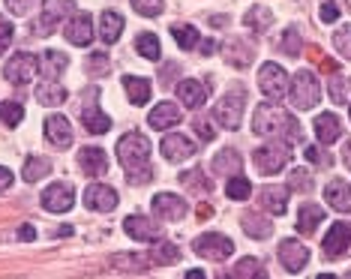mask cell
<instances>
[{
    "label": "cell",
    "mask_w": 351,
    "mask_h": 279,
    "mask_svg": "<svg viewBox=\"0 0 351 279\" xmlns=\"http://www.w3.org/2000/svg\"><path fill=\"white\" fill-rule=\"evenodd\" d=\"M117 159H121L126 183L132 186H145L147 180H154V165H150V141L141 132H126L117 141Z\"/></svg>",
    "instance_id": "6da1fadb"
},
{
    "label": "cell",
    "mask_w": 351,
    "mask_h": 279,
    "mask_svg": "<svg viewBox=\"0 0 351 279\" xmlns=\"http://www.w3.org/2000/svg\"><path fill=\"white\" fill-rule=\"evenodd\" d=\"M252 130L255 135H265V138H276L285 135L289 141H300V126L291 121V114L285 108H279L276 102H261L252 114Z\"/></svg>",
    "instance_id": "7a4b0ae2"
},
{
    "label": "cell",
    "mask_w": 351,
    "mask_h": 279,
    "mask_svg": "<svg viewBox=\"0 0 351 279\" xmlns=\"http://www.w3.org/2000/svg\"><path fill=\"white\" fill-rule=\"evenodd\" d=\"M243 108H246V90L243 87H231V90L217 102L213 108V121H217L222 130L234 132L237 126L243 123Z\"/></svg>",
    "instance_id": "3957f363"
},
{
    "label": "cell",
    "mask_w": 351,
    "mask_h": 279,
    "mask_svg": "<svg viewBox=\"0 0 351 279\" xmlns=\"http://www.w3.org/2000/svg\"><path fill=\"white\" fill-rule=\"evenodd\" d=\"M289 99L291 106L298 111H309L318 106V99H322V84H318V78L309 73V69H303V73L291 75V90H289Z\"/></svg>",
    "instance_id": "277c9868"
},
{
    "label": "cell",
    "mask_w": 351,
    "mask_h": 279,
    "mask_svg": "<svg viewBox=\"0 0 351 279\" xmlns=\"http://www.w3.org/2000/svg\"><path fill=\"white\" fill-rule=\"evenodd\" d=\"M289 156H291L289 141H267V145L255 147L252 162H255V169L265 174V178H270V174H276V171H282V169H285Z\"/></svg>",
    "instance_id": "5b68a950"
},
{
    "label": "cell",
    "mask_w": 351,
    "mask_h": 279,
    "mask_svg": "<svg viewBox=\"0 0 351 279\" xmlns=\"http://www.w3.org/2000/svg\"><path fill=\"white\" fill-rule=\"evenodd\" d=\"M73 12H75L73 0H43V15H39L34 34L36 36H51L54 27L63 25L66 19H73Z\"/></svg>",
    "instance_id": "8992f818"
},
{
    "label": "cell",
    "mask_w": 351,
    "mask_h": 279,
    "mask_svg": "<svg viewBox=\"0 0 351 279\" xmlns=\"http://www.w3.org/2000/svg\"><path fill=\"white\" fill-rule=\"evenodd\" d=\"M97 97H99V90L97 87H90V90H87V102L84 106H78V117H82L84 130L90 135H102V132L111 130V121H108V114H102L99 111Z\"/></svg>",
    "instance_id": "52a82bcc"
},
{
    "label": "cell",
    "mask_w": 351,
    "mask_h": 279,
    "mask_svg": "<svg viewBox=\"0 0 351 279\" xmlns=\"http://www.w3.org/2000/svg\"><path fill=\"white\" fill-rule=\"evenodd\" d=\"M36 73H39V58H34V54H27V51L12 54L3 66L6 82H12V84H30Z\"/></svg>",
    "instance_id": "ba28073f"
},
{
    "label": "cell",
    "mask_w": 351,
    "mask_h": 279,
    "mask_svg": "<svg viewBox=\"0 0 351 279\" xmlns=\"http://www.w3.org/2000/svg\"><path fill=\"white\" fill-rule=\"evenodd\" d=\"M258 87L267 99L276 102V99L285 97V90H289V75H285V69L279 66V63H265V66L258 69Z\"/></svg>",
    "instance_id": "9c48e42d"
},
{
    "label": "cell",
    "mask_w": 351,
    "mask_h": 279,
    "mask_svg": "<svg viewBox=\"0 0 351 279\" xmlns=\"http://www.w3.org/2000/svg\"><path fill=\"white\" fill-rule=\"evenodd\" d=\"M195 255H202V258H210V261H226L231 252H234V241L226 234H217V231H210V234H202L198 241L193 243Z\"/></svg>",
    "instance_id": "30bf717a"
},
{
    "label": "cell",
    "mask_w": 351,
    "mask_h": 279,
    "mask_svg": "<svg viewBox=\"0 0 351 279\" xmlns=\"http://www.w3.org/2000/svg\"><path fill=\"white\" fill-rule=\"evenodd\" d=\"M43 207L51 213H69L75 207V189L69 183H51L49 189L43 193Z\"/></svg>",
    "instance_id": "8fae6325"
},
{
    "label": "cell",
    "mask_w": 351,
    "mask_h": 279,
    "mask_svg": "<svg viewBox=\"0 0 351 279\" xmlns=\"http://www.w3.org/2000/svg\"><path fill=\"white\" fill-rule=\"evenodd\" d=\"M279 261H282V267L289 270V274H300L303 267H306L309 261V250L303 243H298L294 237H285V241H279Z\"/></svg>",
    "instance_id": "7c38bea8"
},
{
    "label": "cell",
    "mask_w": 351,
    "mask_h": 279,
    "mask_svg": "<svg viewBox=\"0 0 351 279\" xmlns=\"http://www.w3.org/2000/svg\"><path fill=\"white\" fill-rule=\"evenodd\" d=\"M324 255L327 258H342L351 250V226L348 222H333L330 231L324 234Z\"/></svg>",
    "instance_id": "4fadbf2b"
},
{
    "label": "cell",
    "mask_w": 351,
    "mask_h": 279,
    "mask_svg": "<svg viewBox=\"0 0 351 279\" xmlns=\"http://www.w3.org/2000/svg\"><path fill=\"white\" fill-rule=\"evenodd\" d=\"M159 150H162V156L169 159V162H186L189 156H195V145L186 138V135L180 132H169L162 138V145H159Z\"/></svg>",
    "instance_id": "5bb4252c"
},
{
    "label": "cell",
    "mask_w": 351,
    "mask_h": 279,
    "mask_svg": "<svg viewBox=\"0 0 351 279\" xmlns=\"http://www.w3.org/2000/svg\"><path fill=\"white\" fill-rule=\"evenodd\" d=\"M186 210H189V204L183 202L180 195H174V193H159L154 195V213L159 219H169V222H178L186 217Z\"/></svg>",
    "instance_id": "9a60e30c"
},
{
    "label": "cell",
    "mask_w": 351,
    "mask_h": 279,
    "mask_svg": "<svg viewBox=\"0 0 351 279\" xmlns=\"http://www.w3.org/2000/svg\"><path fill=\"white\" fill-rule=\"evenodd\" d=\"M84 204L97 213H111L117 207V193L106 183H90L84 189Z\"/></svg>",
    "instance_id": "2e32d148"
},
{
    "label": "cell",
    "mask_w": 351,
    "mask_h": 279,
    "mask_svg": "<svg viewBox=\"0 0 351 279\" xmlns=\"http://www.w3.org/2000/svg\"><path fill=\"white\" fill-rule=\"evenodd\" d=\"M222 58L226 63H231L234 69H250V63L255 60V49L250 43H243V39H226L222 43Z\"/></svg>",
    "instance_id": "e0dca14e"
},
{
    "label": "cell",
    "mask_w": 351,
    "mask_h": 279,
    "mask_svg": "<svg viewBox=\"0 0 351 279\" xmlns=\"http://www.w3.org/2000/svg\"><path fill=\"white\" fill-rule=\"evenodd\" d=\"M45 138H49V145H54L58 150H66L73 145V126H69L66 117L49 114L45 117Z\"/></svg>",
    "instance_id": "ac0fdd59"
},
{
    "label": "cell",
    "mask_w": 351,
    "mask_h": 279,
    "mask_svg": "<svg viewBox=\"0 0 351 279\" xmlns=\"http://www.w3.org/2000/svg\"><path fill=\"white\" fill-rule=\"evenodd\" d=\"M78 169H82V174H87V178H99V174L108 171V156L106 150L90 145V147H82V154H78Z\"/></svg>",
    "instance_id": "d6986e66"
},
{
    "label": "cell",
    "mask_w": 351,
    "mask_h": 279,
    "mask_svg": "<svg viewBox=\"0 0 351 279\" xmlns=\"http://www.w3.org/2000/svg\"><path fill=\"white\" fill-rule=\"evenodd\" d=\"M63 34H66V39L73 45H82V49H84V45L93 43V19L87 12H78V15L69 19V25H66Z\"/></svg>",
    "instance_id": "ffe728a7"
},
{
    "label": "cell",
    "mask_w": 351,
    "mask_h": 279,
    "mask_svg": "<svg viewBox=\"0 0 351 279\" xmlns=\"http://www.w3.org/2000/svg\"><path fill=\"white\" fill-rule=\"evenodd\" d=\"M123 231L132 237V241H154V237H159V226L154 219H147V217H141V213H135V217H126L123 222Z\"/></svg>",
    "instance_id": "44dd1931"
},
{
    "label": "cell",
    "mask_w": 351,
    "mask_h": 279,
    "mask_svg": "<svg viewBox=\"0 0 351 279\" xmlns=\"http://www.w3.org/2000/svg\"><path fill=\"white\" fill-rule=\"evenodd\" d=\"M147 123H150V130H169V126L180 123V106L178 102H159L147 114Z\"/></svg>",
    "instance_id": "7402d4cb"
},
{
    "label": "cell",
    "mask_w": 351,
    "mask_h": 279,
    "mask_svg": "<svg viewBox=\"0 0 351 279\" xmlns=\"http://www.w3.org/2000/svg\"><path fill=\"white\" fill-rule=\"evenodd\" d=\"M178 99L186 108L198 111V108H204V102H207V87L202 82H193V78H186V82L178 84Z\"/></svg>",
    "instance_id": "603a6c76"
},
{
    "label": "cell",
    "mask_w": 351,
    "mask_h": 279,
    "mask_svg": "<svg viewBox=\"0 0 351 279\" xmlns=\"http://www.w3.org/2000/svg\"><path fill=\"white\" fill-rule=\"evenodd\" d=\"M315 126V138L322 141V145H333V141L342 135V123H339V117L337 114H330V111H324V114H318L315 121H313Z\"/></svg>",
    "instance_id": "cb8c5ba5"
},
{
    "label": "cell",
    "mask_w": 351,
    "mask_h": 279,
    "mask_svg": "<svg viewBox=\"0 0 351 279\" xmlns=\"http://www.w3.org/2000/svg\"><path fill=\"white\" fill-rule=\"evenodd\" d=\"M324 198L337 213H351V186H346V180H330L327 183Z\"/></svg>",
    "instance_id": "d4e9b609"
},
{
    "label": "cell",
    "mask_w": 351,
    "mask_h": 279,
    "mask_svg": "<svg viewBox=\"0 0 351 279\" xmlns=\"http://www.w3.org/2000/svg\"><path fill=\"white\" fill-rule=\"evenodd\" d=\"M261 204H265L274 217H282V213L289 210V189L285 186H265L261 189Z\"/></svg>",
    "instance_id": "484cf974"
},
{
    "label": "cell",
    "mask_w": 351,
    "mask_h": 279,
    "mask_svg": "<svg viewBox=\"0 0 351 279\" xmlns=\"http://www.w3.org/2000/svg\"><path fill=\"white\" fill-rule=\"evenodd\" d=\"M241 169H243V156L237 154L234 147H226V150H219V154L213 156V171L217 174H228V178H234Z\"/></svg>",
    "instance_id": "4316f807"
},
{
    "label": "cell",
    "mask_w": 351,
    "mask_h": 279,
    "mask_svg": "<svg viewBox=\"0 0 351 279\" xmlns=\"http://www.w3.org/2000/svg\"><path fill=\"white\" fill-rule=\"evenodd\" d=\"M243 25L252 30V34H267L270 27H274V12L267 10V6H261V3H255L250 12L243 15Z\"/></svg>",
    "instance_id": "83f0119b"
},
{
    "label": "cell",
    "mask_w": 351,
    "mask_h": 279,
    "mask_svg": "<svg viewBox=\"0 0 351 279\" xmlns=\"http://www.w3.org/2000/svg\"><path fill=\"white\" fill-rule=\"evenodd\" d=\"M241 226H243L246 234L255 237V241H265V237L274 234V219H265V217H258V213H243Z\"/></svg>",
    "instance_id": "f1b7e54d"
},
{
    "label": "cell",
    "mask_w": 351,
    "mask_h": 279,
    "mask_svg": "<svg viewBox=\"0 0 351 279\" xmlns=\"http://www.w3.org/2000/svg\"><path fill=\"white\" fill-rule=\"evenodd\" d=\"M99 36H102V43H106V45H114L117 39L123 36V15L102 12V19H99Z\"/></svg>",
    "instance_id": "f546056e"
},
{
    "label": "cell",
    "mask_w": 351,
    "mask_h": 279,
    "mask_svg": "<svg viewBox=\"0 0 351 279\" xmlns=\"http://www.w3.org/2000/svg\"><path fill=\"white\" fill-rule=\"evenodd\" d=\"M123 90L130 97L132 106H145L150 99V82L147 78H138V75H123Z\"/></svg>",
    "instance_id": "4dcf8cb0"
},
{
    "label": "cell",
    "mask_w": 351,
    "mask_h": 279,
    "mask_svg": "<svg viewBox=\"0 0 351 279\" xmlns=\"http://www.w3.org/2000/svg\"><path fill=\"white\" fill-rule=\"evenodd\" d=\"M36 99L43 106H63L66 102V87L58 84V78H49V82H43L36 87Z\"/></svg>",
    "instance_id": "1f68e13d"
},
{
    "label": "cell",
    "mask_w": 351,
    "mask_h": 279,
    "mask_svg": "<svg viewBox=\"0 0 351 279\" xmlns=\"http://www.w3.org/2000/svg\"><path fill=\"white\" fill-rule=\"evenodd\" d=\"M322 219H324L322 207H318V204H303L298 210V231H300V234H313V231L322 226Z\"/></svg>",
    "instance_id": "d6a6232c"
},
{
    "label": "cell",
    "mask_w": 351,
    "mask_h": 279,
    "mask_svg": "<svg viewBox=\"0 0 351 279\" xmlns=\"http://www.w3.org/2000/svg\"><path fill=\"white\" fill-rule=\"evenodd\" d=\"M69 66V58L63 51H45L43 58H39V73L45 78H58L63 75V69Z\"/></svg>",
    "instance_id": "836d02e7"
},
{
    "label": "cell",
    "mask_w": 351,
    "mask_h": 279,
    "mask_svg": "<svg viewBox=\"0 0 351 279\" xmlns=\"http://www.w3.org/2000/svg\"><path fill=\"white\" fill-rule=\"evenodd\" d=\"M111 265L117 270H132V274H145L147 267H154V261H150V255H114L111 258Z\"/></svg>",
    "instance_id": "e575fe53"
},
{
    "label": "cell",
    "mask_w": 351,
    "mask_h": 279,
    "mask_svg": "<svg viewBox=\"0 0 351 279\" xmlns=\"http://www.w3.org/2000/svg\"><path fill=\"white\" fill-rule=\"evenodd\" d=\"M49 171H51V159H45V156H30L27 162H25V171H21V178H25L27 183H36V180H43Z\"/></svg>",
    "instance_id": "d590c367"
},
{
    "label": "cell",
    "mask_w": 351,
    "mask_h": 279,
    "mask_svg": "<svg viewBox=\"0 0 351 279\" xmlns=\"http://www.w3.org/2000/svg\"><path fill=\"white\" fill-rule=\"evenodd\" d=\"M171 36H174V43H178L183 51H193L195 45L202 43L198 30H195V27H189V25H171Z\"/></svg>",
    "instance_id": "8d00e7d4"
},
{
    "label": "cell",
    "mask_w": 351,
    "mask_h": 279,
    "mask_svg": "<svg viewBox=\"0 0 351 279\" xmlns=\"http://www.w3.org/2000/svg\"><path fill=\"white\" fill-rule=\"evenodd\" d=\"M231 276H234V279H246V276L267 279V270L261 267L258 258H241V261H237V267H231Z\"/></svg>",
    "instance_id": "74e56055"
},
{
    "label": "cell",
    "mask_w": 351,
    "mask_h": 279,
    "mask_svg": "<svg viewBox=\"0 0 351 279\" xmlns=\"http://www.w3.org/2000/svg\"><path fill=\"white\" fill-rule=\"evenodd\" d=\"M178 258H180L178 243L162 241V243H154V250H150V261H154V265H171V261H178Z\"/></svg>",
    "instance_id": "f35d334b"
},
{
    "label": "cell",
    "mask_w": 351,
    "mask_h": 279,
    "mask_svg": "<svg viewBox=\"0 0 351 279\" xmlns=\"http://www.w3.org/2000/svg\"><path fill=\"white\" fill-rule=\"evenodd\" d=\"M135 51L141 54L145 60H159L162 58V49H159V39L154 34H141L135 39Z\"/></svg>",
    "instance_id": "ab89813d"
},
{
    "label": "cell",
    "mask_w": 351,
    "mask_h": 279,
    "mask_svg": "<svg viewBox=\"0 0 351 279\" xmlns=\"http://www.w3.org/2000/svg\"><path fill=\"white\" fill-rule=\"evenodd\" d=\"M250 193H252V183L246 178H241V174H234V178L226 183V195L231 198V202H246Z\"/></svg>",
    "instance_id": "60d3db41"
},
{
    "label": "cell",
    "mask_w": 351,
    "mask_h": 279,
    "mask_svg": "<svg viewBox=\"0 0 351 279\" xmlns=\"http://www.w3.org/2000/svg\"><path fill=\"white\" fill-rule=\"evenodd\" d=\"M300 49H303V39H300V34H298V27H285L282 43H279V51L289 54V58H298Z\"/></svg>",
    "instance_id": "b9f144b4"
},
{
    "label": "cell",
    "mask_w": 351,
    "mask_h": 279,
    "mask_svg": "<svg viewBox=\"0 0 351 279\" xmlns=\"http://www.w3.org/2000/svg\"><path fill=\"white\" fill-rule=\"evenodd\" d=\"M21 117H25V108H21V102H0V123L19 126Z\"/></svg>",
    "instance_id": "7bdbcfd3"
},
{
    "label": "cell",
    "mask_w": 351,
    "mask_h": 279,
    "mask_svg": "<svg viewBox=\"0 0 351 279\" xmlns=\"http://www.w3.org/2000/svg\"><path fill=\"white\" fill-rule=\"evenodd\" d=\"M333 49H337L346 60H351V25L339 27L337 34H333Z\"/></svg>",
    "instance_id": "ee69618b"
},
{
    "label": "cell",
    "mask_w": 351,
    "mask_h": 279,
    "mask_svg": "<svg viewBox=\"0 0 351 279\" xmlns=\"http://www.w3.org/2000/svg\"><path fill=\"white\" fill-rule=\"evenodd\" d=\"M165 0H132V10L138 15H145V19H154V15L162 12Z\"/></svg>",
    "instance_id": "f6af8a7d"
},
{
    "label": "cell",
    "mask_w": 351,
    "mask_h": 279,
    "mask_svg": "<svg viewBox=\"0 0 351 279\" xmlns=\"http://www.w3.org/2000/svg\"><path fill=\"white\" fill-rule=\"evenodd\" d=\"M183 183H186L189 189H198V193H210V180L202 174V169H193L183 174Z\"/></svg>",
    "instance_id": "bcb514c9"
},
{
    "label": "cell",
    "mask_w": 351,
    "mask_h": 279,
    "mask_svg": "<svg viewBox=\"0 0 351 279\" xmlns=\"http://www.w3.org/2000/svg\"><path fill=\"white\" fill-rule=\"evenodd\" d=\"M193 130H195V135H198L202 141H213V135H217V130L210 126V117H204V114H195Z\"/></svg>",
    "instance_id": "7dc6e473"
},
{
    "label": "cell",
    "mask_w": 351,
    "mask_h": 279,
    "mask_svg": "<svg viewBox=\"0 0 351 279\" xmlns=\"http://www.w3.org/2000/svg\"><path fill=\"white\" fill-rule=\"evenodd\" d=\"M289 189H300V193H309V189H313L309 171H306V169H294L291 178H289Z\"/></svg>",
    "instance_id": "c3c4849f"
},
{
    "label": "cell",
    "mask_w": 351,
    "mask_h": 279,
    "mask_svg": "<svg viewBox=\"0 0 351 279\" xmlns=\"http://www.w3.org/2000/svg\"><path fill=\"white\" fill-rule=\"evenodd\" d=\"M346 93H348V82L342 75L333 73V78H330V99L333 102H346Z\"/></svg>",
    "instance_id": "681fc988"
},
{
    "label": "cell",
    "mask_w": 351,
    "mask_h": 279,
    "mask_svg": "<svg viewBox=\"0 0 351 279\" xmlns=\"http://www.w3.org/2000/svg\"><path fill=\"white\" fill-rule=\"evenodd\" d=\"M87 69H90V75H106V73H108V58H106V51L90 54V60H87Z\"/></svg>",
    "instance_id": "f907efd6"
},
{
    "label": "cell",
    "mask_w": 351,
    "mask_h": 279,
    "mask_svg": "<svg viewBox=\"0 0 351 279\" xmlns=\"http://www.w3.org/2000/svg\"><path fill=\"white\" fill-rule=\"evenodd\" d=\"M306 159H309V162H315V165H322V169H330V165H333L330 154H327V150H318L315 145L306 147Z\"/></svg>",
    "instance_id": "816d5d0a"
},
{
    "label": "cell",
    "mask_w": 351,
    "mask_h": 279,
    "mask_svg": "<svg viewBox=\"0 0 351 279\" xmlns=\"http://www.w3.org/2000/svg\"><path fill=\"white\" fill-rule=\"evenodd\" d=\"M12 34H15V30H12V25H10V21H6V19H3V15H0V54H3L6 49H10V43H12Z\"/></svg>",
    "instance_id": "f5cc1de1"
},
{
    "label": "cell",
    "mask_w": 351,
    "mask_h": 279,
    "mask_svg": "<svg viewBox=\"0 0 351 279\" xmlns=\"http://www.w3.org/2000/svg\"><path fill=\"white\" fill-rule=\"evenodd\" d=\"M337 19H339V3L324 0V3H322V21H324V25H333Z\"/></svg>",
    "instance_id": "db71d44e"
},
{
    "label": "cell",
    "mask_w": 351,
    "mask_h": 279,
    "mask_svg": "<svg viewBox=\"0 0 351 279\" xmlns=\"http://www.w3.org/2000/svg\"><path fill=\"white\" fill-rule=\"evenodd\" d=\"M36 0H6V6H10L12 15H27L30 10H34Z\"/></svg>",
    "instance_id": "11a10c76"
},
{
    "label": "cell",
    "mask_w": 351,
    "mask_h": 279,
    "mask_svg": "<svg viewBox=\"0 0 351 279\" xmlns=\"http://www.w3.org/2000/svg\"><path fill=\"white\" fill-rule=\"evenodd\" d=\"M10 186H12V171L0 165V193H6V189H10Z\"/></svg>",
    "instance_id": "9f6ffc18"
},
{
    "label": "cell",
    "mask_w": 351,
    "mask_h": 279,
    "mask_svg": "<svg viewBox=\"0 0 351 279\" xmlns=\"http://www.w3.org/2000/svg\"><path fill=\"white\" fill-rule=\"evenodd\" d=\"M19 234H21V241H34V237H36V228H34V226H21Z\"/></svg>",
    "instance_id": "6f0895ef"
},
{
    "label": "cell",
    "mask_w": 351,
    "mask_h": 279,
    "mask_svg": "<svg viewBox=\"0 0 351 279\" xmlns=\"http://www.w3.org/2000/svg\"><path fill=\"white\" fill-rule=\"evenodd\" d=\"M213 49H217V43H213V39H204L202 43V54L207 58V54H213Z\"/></svg>",
    "instance_id": "680465c9"
},
{
    "label": "cell",
    "mask_w": 351,
    "mask_h": 279,
    "mask_svg": "<svg viewBox=\"0 0 351 279\" xmlns=\"http://www.w3.org/2000/svg\"><path fill=\"white\" fill-rule=\"evenodd\" d=\"M207 217H210V207H207V204H198V219H207Z\"/></svg>",
    "instance_id": "91938a15"
},
{
    "label": "cell",
    "mask_w": 351,
    "mask_h": 279,
    "mask_svg": "<svg viewBox=\"0 0 351 279\" xmlns=\"http://www.w3.org/2000/svg\"><path fill=\"white\" fill-rule=\"evenodd\" d=\"M346 165H351V141H346Z\"/></svg>",
    "instance_id": "94428289"
}]
</instances>
